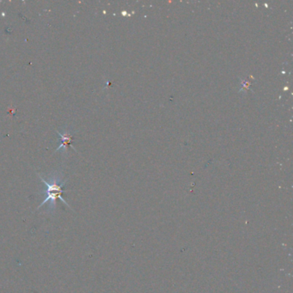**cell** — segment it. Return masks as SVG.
Returning a JSON list of instances; mask_svg holds the SVG:
<instances>
[{"label":"cell","mask_w":293,"mask_h":293,"mask_svg":"<svg viewBox=\"0 0 293 293\" xmlns=\"http://www.w3.org/2000/svg\"><path fill=\"white\" fill-rule=\"evenodd\" d=\"M39 177L41 179V181L46 185L47 189H46V199L40 204L38 209H40L42 206H44L45 204H47L48 202L52 206H55V201L57 199H60L65 205H67V207L71 208L70 205L67 203L66 200L62 196V195L66 192L63 189V187L66 184L67 181H65V182L61 181V177L57 176V175H55L51 178H49L48 181L45 180L44 177H42V175H39Z\"/></svg>","instance_id":"1"},{"label":"cell","mask_w":293,"mask_h":293,"mask_svg":"<svg viewBox=\"0 0 293 293\" xmlns=\"http://www.w3.org/2000/svg\"><path fill=\"white\" fill-rule=\"evenodd\" d=\"M57 133L60 135V139H61V146L58 147L55 151H59L61 149H63L64 152L67 154V152H68V147L69 146L72 147L75 151H76L75 150V148L72 146V143L73 141V134H72V132L69 129L64 128L63 129V133H61L60 131H57Z\"/></svg>","instance_id":"2"}]
</instances>
